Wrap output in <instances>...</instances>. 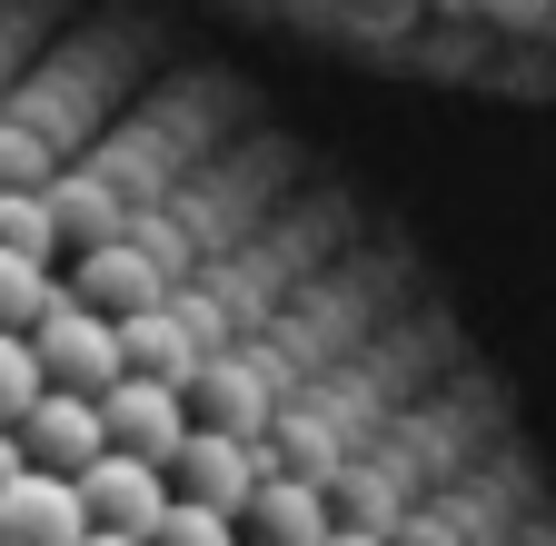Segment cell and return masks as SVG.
<instances>
[{
    "mask_svg": "<svg viewBox=\"0 0 556 546\" xmlns=\"http://www.w3.org/2000/svg\"><path fill=\"white\" fill-rule=\"evenodd\" d=\"M30 348H40V368H50V388H80V397H110V388L129 378V358H119V318H100L80 289H70V299L30 328Z\"/></svg>",
    "mask_w": 556,
    "mask_h": 546,
    "instance_id": "1",
    "label": "cell"
},
{
    "mask_svg": "<svg viewBox=\"0 0 556 546\" xmlns=\"http://www.w3.org/2000/svg\"><path fill=\"white\" fill-rule=\"evenodd\" d=\"M90 507H80V477H50V467H21L0 487V546H90Z\"/></svg>",
    "mask_w": 556,
    "mask_h": 546,
    "instance_id": "2",
    "label": "cell"
},
{
    "mask_svg": "<svg viewBox=\"0 0 556 546\" xmlns=\"http://www.w3.org/2000/svg\"><path fill=\"white\" fill-rule=\"evenodd\" d=\"M169 487H179L189 507L249 517V497L268 487V457H258V447H239V437H219V428H189V447L169 457Z\"/></svg>",
    "mask_w": 556,
    "mask_h": 546,
    "instance_id": "3",
    "label": "cell"
},
{
    "mask_svg": "<svg viewBox=\"0 0 556 546\" xmlns=\"http://www.w3.org/2000/svg\"><path fill=\"white\" fill-rule=\"evenodd\" d=\"M80 507H90V526H110V536H160V517H169L179 497H169V467L110 447V457L80 477Z\"/></svg>",
    "mask_w": 556,
    "mask_h": 546,
    "instance_id": "4",
    "label": "cell"
},
{
    "mask_svg": "<svg viewBox=\"0 0 556 546\" xmlns=\"http://www.w3.org/2000/svg\"><path fill=\"white\" fill-rule=\"evenodd\" d=\"M100 418H110V447H129V457H150V467H169L179 447H189V388H160V378H119L110 397H100Z\"/></svg>",
    "mask_w": 556,
    "mask_h": 546,
    "instance_id": "5",
    "label": "cell"
},
{
    "mask_svg": "<svg viewBox=\"0 0 556 546\" xmlns=\"http://www.w3.org/2000/svg\"><path fill=\"white\" fill-rule=\"evenodd\" d=\"M21 447H30V467H50V477H90V467L110 457V418H100V397L50 388L30 418H21Z\"/></svg>",
    "mask_w": 556,
    "mask_h": 546,
    "instance_id": "6",
    "label": "cell"
},
{
    "mask_svg": "<svg viewBox=\"0 0 556 546\" xmlns=\"http://www.w3.org/2000/svg\"><path fill=\"white\" fill-rule=\"evenodd\" d=\"M70 289H80L100 318H139V308H160L179 279H169L139 239H100V249H80V279H70Z\"/></svg>",
    "mask_w": 556,
    "mask_h": 546,
    "instance_id": "7",
    "label": "cell"
},
{
    "mask_svg": "<svg viewBox=\"0 0 556 546\" xmlns=\"http://www.w3.org/2000/svg\"><path fill=\"white\" fill-rule=\"evenodd\" d=\"M119 358H129V378H160V388H199V368H208L199 328H189L169 299L139 308V318H119Z\"/></svg>",
    "mask_w": 556,
    "mask_h": 546,
    "instance_id": "8",
    "label": "cell"
},
{
    "mask_svg": "<svg viewBox=\"0 0 556 546\" xmlns=\"http://www.w3.org/2000/svg\"><path fill=\"white\" fill-rule=\"evenodd\" d=\"M249 526H258V546H328L338 507H328L318 477H268V487L249 497Z\"/></svg>",
    "mask_w": 556,
    "mask_h": 546,
    "instance_id": "9",
    "label": "cell"
},
{
    "mask_svg": "<svg viewBox=\"0 0 556 546\" xmlns=\"http://www.w3.org/2000/svg\"><path fill=\"white\" fill-rule=\"evenodd\" d=\"M0 249H21V258H40V268L70 249V229H60V209H50V189L0 179Z\"/></svg>",
    "mask_w": 556,
    "mask_h": 546,
    "instance_id": "10",
    "label": "cell"
},
{
    "mask_svg": "<svg viewBox=\"0 0 556 546\" xmlns=\"http://www.w3.org/2000/svg\"><path fill=\"white\" fill-rule=\"evenodd\" d=\"M60 299H70V289L50 279L40 258H21V249H0V328H21V338H30V328H40V318H50Z\"/></svg>",
    "mask_w": 556,
    "mask_h": 546,
    "instance_id": "11",
    "label": "cell"
},
{
    "mask_svg": "<svg viewBox=\"0 0 556 546\" xmlns=\"http://www.w3.org/2000/svg\"><path fill=\"white\" fill-rule=\"evenodd\" d=\"M40 397H50V368H40V348H30L21 328H0V428H21Z\"/></svg>",
    "mask_w": 556,
    "mask_h": 546,
    "instance_id": "12",
    "label": "cell"
},
{
    "mask_svg": "<svg viewBox=\"0 0 556 546\" xmlns=\"http://www.w3.org/2000/svg\"><path fill=\"white\" fill-rule=\"evenodd\" d=\"M150 546H239V517H219V507H189V497H179V507L160 517V536H150Z\"/></svg>",
    "mask_w": 556,
    "mask_h": 546,
    "instance_id": "13",
    "label": "cell"
},
{
    "mask_svg": "<svg viewBox=\"0 0 556 546\" xmlns=\"http://www.w3.org/2000/svg\"><path fill=\"white\" fill-rule=\"evenodd\" d=\"M30 467V447H21V428H0V487H11V477Z\"/></svg>",
    "mask_w": 556,
    "mask_h": 546,
    "instance_id": "14",
    "label": "cell"
},
{
    "mask_svg": "<svg viewBox=\"0 0 556 546\" xmlns=\"http://www.w3.org/2000/svg\"><path fill=\"white\" fill-rule=\"evenodd\" d=\"M328 546H388V536H378V526H338Z\"/></svg>",
    "mask_w": 556,
    "mask_h": 546,
    "instance_id": "15",
    "label": "cell"
},
{
    "mask_svg": "<svg viewBox=\"0 0 556 546\" xmlns=\"http://www.w3.org/2000/svg\"><path fill=\"white\" fill-rule=\"evenodd\" d=\"M90 546H150V536H110V526H100V536H90Z\"/></svg>",
    "mask_w": 556,
    "mask_h": 546,
    "instance_id": "16",
    "label": "cell"
}]
</instances>
